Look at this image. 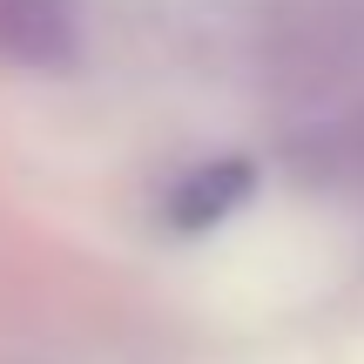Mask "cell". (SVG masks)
Listing matches in <instances>:
<instances>
[{"label": "cell", "mask_w": 364, "mask_h": 364, "mask_svg": "<svg viewBox=\"0 0 364 364\" xmlns=\"http://www.w3.org/2000/svg\"><path fill=\"white\" fill-rule=\"evenodd\" d=\"M75 0H0V54L27 68H61L75 61Z\"/></svg>", "instance_id": "1"}, {"label": "cell", "mask_w": 364, "mask_h": 364, "mask_svg": "<svg viewBox=\"0 0 364 364\" xmlns=\"http://www.w3.org/2000/svg\"><path fill=\"white\" fill-rule=\"evenodd\" d=\"M243 189H250V169H243V162L196 169L189 182H182V196H176L169 209H176V223H182V230H209V223H216V216H223V209H230Z\"/></svg>", "instance_id": "2"}, {"label": "cell", "mask_w": 364, "mask_h": 364, "mask_svg": "<svg viewBox=\"0 0 364 364\" xmlns=\"http://www.w3.org/2000/svg\"><path fill=\"white\" fill-rule=\"evenodd\" d=\"M331 162H338L344 176H364V122H351V129H344V142L331 149Z\"/></svg>", "instance_id": "3"}]
</instances>
